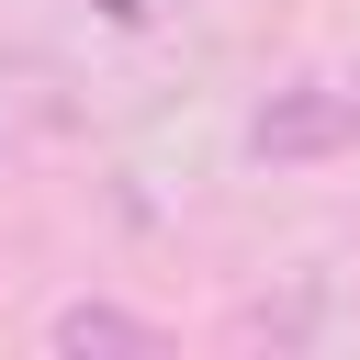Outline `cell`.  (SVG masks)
Returning a JSON list of instances; mask_svg holds the SVG:
<instances>
[{
  "mask_svg": "<svg viewBox=\"0 0 360 360\" xmlns=\"http://www.w3.org/2000/svg\"><path fill=\"white\" fill-rule=\"evenodd\" d=\"M338 146H360V79L270 90V112L248 124V158H270V169H304V158H338Z\"/></svg>",
  "mask_w": 360,
  "mask_h": 360,
  "instance_id": "1",
  "label": "cell"
},
{
  "mask_svg": "<svg viewBox=\"0 0 360 360\" xmlns=\"http://www.w3.org/2000/svg\"><path fill=\"white\" fill-rule=\"evenodd\" d=\"M45 338H56V349H158V326H135L124 304H56Z\"/></svg>",
  "mask_w": 360,
  "mask_h": 360,
  "instance_id": "2",
  "label": "cell"
}]
</instances>
